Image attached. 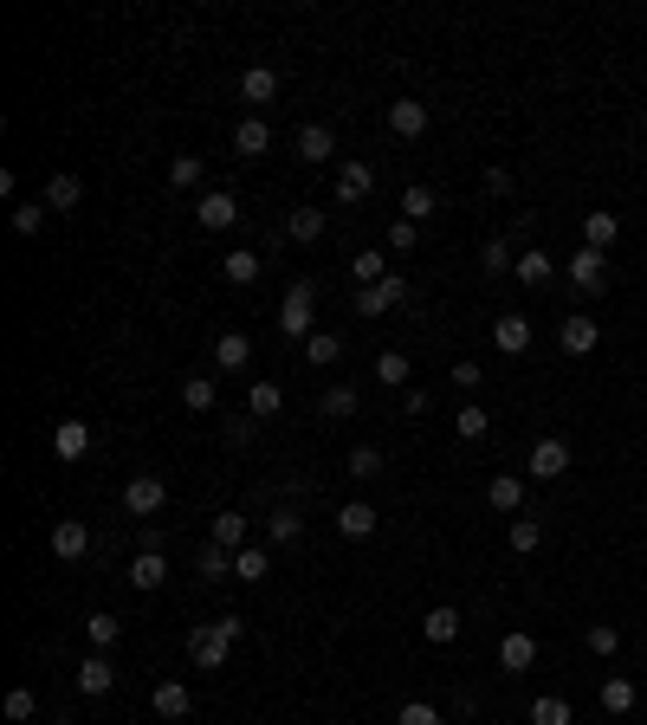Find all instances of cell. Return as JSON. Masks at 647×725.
<instances>
[{
	"label": "cell",
	"mask_w": 647,
	"mask_h": 725,
	"mask_svg": "<svg viewBox=\"0 0 647 725\" xmlns=\"http://www.w3.org/2000/svg\"><path fill=\"white\" fill-rule=\"evenodd\" d=\"M512 272H518V285H531V292H544V285L557 279V259H550L544 246H525V253H518V266H512Z\"/></svg>",
	"instance_id": "9a60e30c"
},
{
	"label": "cell",
	"mask_w": 647,
	"mask_h": 725,
	"mask_svg": "<svg viewBox=\"0 0 647 725\" xmlns=\"http://www.w3.org/2000/svg\"><path fill=\"white\" fill-rule=\"evenodd\" d=\"M85 635H91V654H104V648H117L123 622H117V615H91V622H85Z\"/></svg>",
	"instance_id": "7bdbcfd3"
},
{
	"label": "cell",
	"mask_w": 647,
	"mask_h": 725,
	"mask_svg": "<svg viewBox=\"0 0 647 725\" xmlns=\"http://www.w3.org/2000/svg\"><path fill=\"white\" fill-rule=\"evenodd\" d=\"M486 499H492V512L518 518V512H525V480H518V473H499V480L486 486Z\"/></svg>",
	"instance_id": "ffe728a7"
},
{
	"label": "cell",
	"mask_w": 647,
	"mask_h": 725,
	"mask_svg": "<svg viewBox=\"0 0 647 725\" xmlns=\"http://www.w3.org/2000/svg\"><path fill=\"white\" fill-rule=\"evenodd\" d=\"M622 240V221H615L609 208H596V214H583V246H596V253H609V246Z\"/></svg>",
	"instance_id": "7402d4cb"
},
{
	"label": "cell",
	"mask_w": 647,
	"mask_h": 725,
	"mask_svg": "<svg viewBox=\"0 0 647 725\" xmlns=\"http://www.w3.org/2000/svg\"><path fill=\"white\" fill-rule=\"evenodd\" d=\"M499 667H505V674H531V667H538V641H531L525 628L499 635Z\"/></svg>",
	"instance_id": "7c38bea8"
},
{
	"label": "cell",
	"mask_w": 647,
	"mask_h": 725,
	"mask_svg": "<svg viewBox=\"0 0 647 725\" xmlns=\"http://www.w3.org/2000/svg\"><path fill=\"white\" fill-rule=\"evenodd\" d=\"M266 149H272V130L259 117H240V130H233V156L253 162V156H266Z\"/></svg>",
	"instance_id": "603a6c76"
},
{
	"label": "cell",
	"mask_w": 647,
	"mask_h": 725,
	"mask_svg": "<svg viewBox=\"0 0 647 725\" xmlns=\"http://www.w3.org/2000/svg\"><path fill=\"white\" fill-rule=\"evenodd\" d=\"M162 505H169V486H162L156 473H136V480L123 486V512L130 518H156Z\"/></svg>",
	"instance_id": "5b68a950"
},
{
	"label": "cell",
	"mask_w": 647,
	"mask_h": 725,
	"mask_svg": "<svg viewBox=\"0 0 647 725\" xmlns=\"http://www.w3.org/2000/svg\"><path fill=\"white\" fill-rule=\"evenodd\" d=\"M233 577H240V583H266V577H272V551H266V544H246V551H233Z\"/></svg>",
	"instance_id": "cb8c5ba5"
},
{
	"label": "cell",
	"mask_w": 647,
	"mask_h": 725,
	"mask_svg": "<svg viewBox=\"0 0 647 725\" xmlns=\"http://www.w3.org/2000/svg\"><path fill=\"white\" fill-rule=\"evenodd\" d=\"M214 544L220 551H246V518L240 512H214Z\"/></svg>",
	"instance_id": "d590c367"
},
{
	"label": "cell",
	"mask_w": 647,
	"mask_h": 725,
	"mask_svg": "<svg viewBox=\"0 0 647 725\" xmlns=\"http://www.w3.org/2000/svg\"><path fill=\"white\" fill-rule=\"evenodd\" d=\"M531 480H563V473H570V441H557V434H544L538 447H531Z\"/></svg>",
	"instance_id": "8992f818"
},
{
	"label": "cell",
	"mask_w": 647,
	"mask_h": 725,
	"mask_svg": "<svg viewBox=\"0 0 647 725\" xmlns=\"http://www.w3.org/2000/svg\"><path fill=\"white\" fill-rule=\"evenodd\" d=\"M279 408H285V389H279V382H253V389H246V415H253V421H272Z\"/></svg>",
	"instance_id": "4316f807"
},
{
	"label": "cell",
	"mask_w": 647,
	"mask_h": 725,
	"mask_svg": "<svg viewBox=\"0 0 647 725\" xmlns=\"http://www.w3.org/2000/svg\"><path fill=\"white\" fill-rule=\"evenodd\" d=\"M78 201H85V182H78V175H52L46 182V208H78Z\"/></svg>",
	"instance_id": "d6a6232c"
},
{
	"label": "cell",
	"mask_w": 647,
	"mask_h": 725,
	"mask_svg": "<svg viewBox=\"0 0 647 725\" xmlns=\"http://www.w3.org/2000/svg\"><path fill=\"white\" fill-rule=\"evenodd\" d=\"M395 305H408V279L402 272H389L382 285H356V311H363V318H389Z\"/></svg>",
	"instance_id": "277c9868"
},
{
	"label": "cell",
	"mask_w": 647,
	"mask_h": 725,
	"mask_svg": "<svg viewBox=\"0 0 647 725\" xmlns=\"http://www.w3.org/2000/svg\"><path fill=\"white\" fill-rule=\"evenodd\" d=\"M369 188H376V169L350 156V162H343V169H337V201H363Z\"/></svg>",
	"instance_id": "44dd1931"
},
{
	"label": "cell",
	"mask_w": 647,
	"mask_h": 725,
	"mask_svg": "<svg viewBox=\"0 0 647 725\" xmlns=\"http://www.w3.org/2000/svg\"><path fill=\"white\" fill-rule=\"evenodd\" d=\"M33 713H39V700H33L26 687H13V693H7V719H13V725H26Z\"/></svg>",
	"instance_id": "f5cc1de1"
},
{
	"label": "cell",
	"mask_w": 647,
	"mask_h": 725,
	"mask_svg": "<svg viewBox=\"0 0 647 725\" xmlns=\"http://www.w3.org/2000/svg\"><path fill=\"white\" fill-rule=\"evenodd\" d=\"M421 635H428L434 648H447V641L460 635V609H447V603H440V609H428V615H421Z\"/></svg>",
	"instance_id": "83f0119b"
},
{
	"label": "cell",
	"mask_w": 647,
	"mask_h": 725,
	"mask_svg": "<svg viewBox=\"0 0 647 725\" xmlns=\"http://www.w3.org/2000/svg\"><path fill=\"white\" fill-rule=\"evenodd\" d=\"M337 531H343V538H369V531H376V505L350 499V505L337 512Z\"/></svg>",
	"instance_id": "f546056e"
},
{
	"label": "cell",
	"mask_w": 647,
	"mask_h": 725,
	"mask_svg": "<svg viewBox=\"0 0 647 725\" xmlns=\"http://www.w3.org/2000/svg\"><path fill=\"white\" fill-rule=\"evenodd\" d=\"M531 725H576V713H570V700L544 693V700H531Z\"/></svg>",
	"instance_id": "f35d334b"
},
{
	"label": "cell",
	"mask_w": 647,
	"mask_h": 725,
	"mask_svg": "<svg viewBox=\"0 0 647 725\" xmlns=\"http://www.w3.org/2000/svg\"><path fill=\"white\" fill-rule=\"evenodd\" d=\"M337 357H343V337H337V331H311V337H305V363L324 369V363H337Z\"/></svg>",
	"instance_id": "8d00e7d4"
},
{
	"label": "cell",
	"mask_w": 647,
	"mask_h": 725,
	"mask_svg": "<svg viewBox=\"0 0 647 725\" xmlns=\"http://www.w3.org/2000/svg\"><path fill=\"white\" fill-rule=\"evenodd\" d=\"M39 227H46V201H26V208H13V234H20V240H33Z\"/></svg>",
	"instance_id": "7dc6e473"
},
{
	"label": "cell",
	"mask_w": 647,
	"mask_h": 725,
	"mask_svg": "<svg viewBox=\"0 0 647 725\" xmlns=\"http://www.w3.org/2000/svg\"><path fill=\"white\" fill-rule=\"evenodd\" d=\"M557 344L570 350V357H589V350L602 344V324L589 318V311H570V318H563V331H557Z\"/></svg>",
	"instance_id": "9c48e42d"
},
{
	"label": "cell",
	"mask_w": 647,
	"mask_h": 725,
	"mask_svg": "<svg viewBox=\"0 0 647 725\" xmlns=\"http://www.w3.org/2000/svg\"><path fill=\"white\" fill-rule=\"evenodd\" d=\"M408 369H415V363H408L402 350H382V357H376V382H382V389H402Z\"/></svg>",
	"instance_id": "60d3db41"
},
{
	"label": "cell",
	"mask_w": 647,
	"mask_h": 725,
	"mask_svg": "<svg viewBox=\"0 0 647 725\" xmlns=\"http://www.w3.org/2000/svg\"><path fill=\"white\" fill-rule=\"evenodd\" d=\"M149 706H156V719H188V713H195V693H188L182 680H162Z\"/></svg>",
	"instance_id": "d6986e66"
},
{
	"label": "cell",
	"mask_w": 647,
	"mask_h": 725,
	"mask_svg": "<svg viewBox=\"0 0 647 725\" xmlns=\"http://www.w3.org/2000/svg\"><path fill=\"white\" fill-rule=\"evenodd\" d=\"M641 648H647V635H641Z\"/></svg>",
	"instance_id": "680465c9"
},
{
	"label": "cell",
	"mask_w": 647,
	"mask_h": 725,
	"mask_svg": "<svg viewBox=\"0 0 647 725\" xmlns=\"http://www.w3.org/2000/svg\"><path fill=\"white\" fill-rule=\"evenodd\" d=\"M635 700H641V693H635V680H622V674H609V680H602V713H609V719L635 713Z\"/></svg>",
	"instance_id": "484cf974"
},
{
	"label": "cell",
	"mask_w": 647,
	"mask_h": 725,
	"mask_svg": "<svg viewBox=\"0 0 647 725\" xmlns=\"http://www.w3.org/2000/svg\"><path fill=\"white\" fill-rule=\"evenodd\" d=\"M479 266H486V272H505V266H518L512 240H486V253H479Z\"/></svg>",
	"instance_id": "681fc988"
},
{
	"label": "cell",
	"mask_w": 647,
	"mask_h": 725,
	"mask_svg": "<svg viewBox=\"0 0 647 725\" xmlns=\"http://www.w3.org/2000/svg\"><path fill=\"white\" fill-rule=\"evenodd\" d=\"M220 272H227V285H253L259 279V253H246V246H240V253L220 259Z\"/></svg>",
	"instance_id": "b9f144b4"
},
{
	"label": "cell",
	"mask_w": 647,
	"mask_h": 725,
	"mask_svg": "<svg viewBox=\"0 0 647 725\" xmlns=\"http://www.w3.org/2000/svg\"><path fill=\"white\" fill-rule=\"evenodd\" d=\"M52 557H59V564L91 557V525H85V518H65V525H52Z\"/></svg>",
	"instance_id": "ba28073f"
},
{
	"label": "cell",
	"mask_w": 647,
	"mask_h": 725,
	"mask_svg": "<svg viewBox=\"0 0 647 725\" xmlns=\"http://www.w3.org/2000/svg\"><path fill=\"white\" fill-rule=\"evenodd\" d=\"M285 234H292L298 246L324 240V208H292V221H285Z\"/></svg>",
	"instance_id": "1f68e13d"
},
{
	"label": "cell",
	"mask_w": 647,
	"mask_h": 725,
	"mask_svg": "<svg viewBox=\"0 0 647 725\" xmlns=\"http://www.w3.org/2000/svg\"><path fill=\"white\" fill-rule=\"evenodd\" d=\"M169 583V564H162V551H136L130 557V590L143 596V590H162Z\"/></svg>",
	"instance_id": "e0dca14e"
},
{
	"label": "cell",
	"mask_w": 647,
	"mask_h": 725,
	"mask_svg": "<svg viewBox=\"0 0 647 725\" xmlns=\"http://www.w3.org/2000/svg\"><path fill=\"white\" fill-rule=\"evenodd\" d=\"M72 680H78V693H85V700H98V693L117 687V667H110V654H85Z\"/></svg>",
	"instance_id": "4fadbf2b"
},
{
	"label": "cell",
	"mask_w": 647,
	"mask_h": 725,
	"mask_svg": "<svg viewBox=\"0 0 647 725\" xmlns=\"http://www.w3.org/2000/svg\"><path fill=\"white\" fill-rule=\"evenodd\" d=\"M350 279L356 285H382V279H389V253H356L350 259Z\"/></svg>",
	"instance_id": "ab89813d"
},
{
	"label": "cell",
	"mask_w": 647,
	"mask_h": 725,
	"mask_svg": "<svg viewBox=\"0 0 647 725\" xmlns=\"http://www.w3.org/2000/svg\"><path fill=\"white\" fill-rule=\"evenodd\" d=\"M505 544H512L518 557H531V551H538V544H544V525H538V518H525V512H518L512 525H505Z\"/></svg>",
	"instance_id": "4dcf8cb0"
},
{
	"label": "cell",
	"mask_w": 647,
	"mask_h": 725,
	"mask_svg": "<svg viewBox=\"0 0 647 725\" xmlns=\"http://www.w3.org/2000/svg\"><path fill=\"white\" fill-rule=\"evenodd\" d=\"M298 156H305V162H330V156H337L330 123H305V130H298Z\"/></svg>",
	"instance_id": "d4e9b609"
},
{
	"label": "cell",
	"mask_w": 647,
	"mask_h": 725,
	"mask_svg": "<svg viewBox=\"0 0 647 725\" xmlns=\"http://www.w3.org/2000/svg\"><path fill=\"white\" fill-rule=\"evenodd\" d=\"M486 188L492 195H512V169H486Z\"/></svg>",
	"instance_id": "9f6ffc18"
},
{
	"label": "cell",
	"mask_w": 647,
	"mask_h": 725,
	"mask_svg": "<svg viewBox=\"0 0 647 725\" xmlns=\"http://www.w3.org/2000/svg\"><path fill=\"white\" fill-rule=\"evenodd\" d=\"M563 272H570V285L583 298H602V292H609V253H596V246H576V253L563 259Z\"/></svg>",
	"instance_id": "7a4b0ae2"
},
{
	"label": "cell",
	"mask_w": 647,
	"mask_h": 725,
	"mask_svg": "<svg viewBox=\"0 0 647 725\" xmlns=\"http://www.w3.org/2000/svg\"><path fill=\"white\" fill-rule=\"evenodd\" d=\"M318 408H324L330 421H350V415H356V389H324V402H318Z\"/></svg>",
	"instance_id": "c3c4849f"
},
{
	"label": "cell",
	"mask_w": 647,
	"mask_h": 725,
	"mask_svg": "<svg viewBox=\"0 0 647 725\" xmlns=\"http://www.w3.org/2000/svg\"><path fill=\"white\" fill-rule=\"evenodd\" d=\"M52 454H59V460H85L91 454V421H59V434H52Z\"/></svg>",
	"instance_id": "2e32d148"
},
{
	"label": "cell",
	"mask_w": 647,
	"mask_h": 725,
	"mask_svg": "<svg viewBox=\"0 0 647 725\" xmlns=\"http://www.w3.org/2000/svg\"><path fill=\"white\" fill-rule=\"evenodd\" d=\"M402 415H428V389H408L402 395Z\"/></svg>",
	"instance_id": "11a10c76"
},
{
	"label": "cell",
	"mask_w": 647,
	"mask_h": 725,
	"mask_svg": "<svg viewBox=\"0 0 647 725\" xmlns=\"http://www.w3.org/2000/svg\"><path fill=\"white\" fill-rule=\"evenodd\" d=\"M182 402H188V415H208V408L220 402L214 376H188V382H182Z\"/></svg>",
	"instance_id": "e575fe53"
},
{
	"label": "cell",
	"mask_w": 647,
	"mask_h": 725,
	"mask_svg": "<svg viewBox=\"0 0 647 725\" xmlns=\"http://www.w3.org/2000/svg\"><path fill=\"white\" fill-rule=\"evenodd\" d=\"M389 246H395V253H415V246H421V227L395 214V221H389Z\"/></svg>",
	"instance_id": "f907efd6"
},
{
	"label": "cell",
	"mask_w": 647,
	"mask_h": 725,
	"mask_svg": "<svg viewBox=\"0 0 647 725\" xmlns=\"http://www.w3.org/2000/svg\"><path fill=\"white\" fill-rule=\"evenodd\" d=\"M246 363H253V337H246V331H220V337H214V369L240 376Z\"/></svg>",
	"instance_id": "5bb4252c"
},
{
	"label": "cell",
	"mask_w": 647,
	"mask_h": 725,
	"mask_svg": "<svg viewBox=\"0 0 647 725\" xmlns=\"http://www.w3.org/2000/svg\"><path fill=\"white\" fill-rule=\"evenodd\" d=\"M589 654H602V661H615V654H622V628L615 622H589Z\"/></svg>",
	"instance_id": "74e56055"
},
{
	"label": "cell",
	"mask_w": 647,
	"mask_h": 725,
	"mask_svg": "<svg viewBox=\"0 0 647 725\" xmlns=\"http://www.w3.org/2000/svg\"><path fill=\"white\" fill-rule=\"evenodd\" d=\"M233 654V641L220 635V622H195V635H188V661L201 667V674H220Z\"/></svg>",
	"instance_id": "3957f363"
},
{
	"label": "cell",
	"mask_w": 647,
	"mask_h": 725,
	"mask_svg": "<svg viewBox=\"0 0 647 725\" xmlns=\"http://www.w3.org/2000/svg\"><path fill=\"white\" fill-rule=\"evenodd\" d=\"M195 570H201V583H220V577H233V551H220V544H208Z\"/></svg>",
	"instance_id": "bcb514c9"
},
{
	"label": "cell",
	"mask_w": 647,
	"mask_h": 725,
	"mask_svg": "<svg viewBox=\"0 0 647 725\" xmlns=\"http://www.w3.org/2000/svg\"><path fill=\"white\" fill-rule=\"evenodd\" d=\"M266 538H272V544H298V538H305V518H298L292 505H279V512L266 518Z\"/></svg>",
	"instance_id": "836d02e7"
},
{
	"label": "cell",
	"mask_w": 647,
	"mask_h": 725,
	"mask_svg": "<svg viewBox=\"0 0 647 725\" xmlns=\"http://www.w3.org/2000/svg\"><path fill=\"white\" fill-rule=\"evenodd\" d=\"M201 175H208V162H201V156H175L169 162V188H201Z\"/></svg>",
	"instance_id": "f6af8a7d"
},
{
	"label": "cell",
	"mask_w": 647,
	"mask_h": 725,
	"mask_svg": "<svg viewBox=\"0 0 647 725\" xmlns=\"http://www.w3.org/2000/svg\"><path fill=\"white\" fill-rule=\"evenodd\" d=\"M376 473H382V454L376 447H356L350 454V480H376Z\"/></svg>",
	"instance_id": "816d5d0a"
},
{
	"label": "cell",
	"mask_w": 647,
	"mask_h": 725,
	"mask_svg": "<svg viewBox=\"0 0 647 725\" xmlns=\"http://www.w3.org/2000/svg\"><path fill=\"white\" fill-rule=\"evenodd\" d=\"M492 344H499L505 357H525V350H531V318H525V311H505V318H492Z\"/></svg>",
	"instance_id": "8fae6325"
},
{
	"label": "cell",
	"mask_w": 647,
	"mask_h": 725,
	"mask_svg": "<svg viewBox=\"0 0 647 725\" xmlns=\"http://www.w3.org/2000/svg\"><path fill=\"white\" fill-rule=\"evenodd\" d=\"M279 331L292 337V344H298V337H311V331H318V292H311L305 279H298L292 292L279 298Z\"/></svg>",
	"instance_id": "6da1fadb"
},
{
	"label": "cell",
	"mask_w": 647,
	"mask_h": 725,
	"mask_svg": "<svg viewBox=\"0 0 647 725\" xmlns=\"http://www.w3.org/2000/svg\"><path fill=\"white\" fill-rule=\"evenodd\" d=\"M195 221H201V227H208V234H227V227H233V221H240V201H233V195H227V188H208V195H201V201H195Z\"/></svg>",
	"instance_id": "52a82bcc"
},
{
	"label": "cell",
	"mask_w": 647,
	"mask_h": 725,
	"mask_svg": "<svg viewBox=\"0 0 647 725\" xmlns=\"http://www.w3.org/2000/svg\"><path fill=\"white\" fill-rule=\"evenodd\" d=\"M428 123H434V117H428V104H421V98H395V104H389V130L402 136V143L428 136Z\"/></svg>",
	"instance_id": "30bf717a"
},
{
	"label": "cell",
	"mask_w": 647,
	"mask_h": 725,
	"mask_svg": "<svg viewBox=\"0 0 647 725\" xmlns=\"http://www.w3.org/2000/svg\"><path fill=\"white\" fill-rule=\"evenodd\" d=\"M240 98L246 104H272L279 98V72H272V65H246L240 72Z\"/></svg>",
	"instance_id": "ac0fdd59"
},
{
	"label": "cell",
	"mask_w": 647,
	"mask_h": 725,
	"mask_svg": "<svg viewBox=\"0 0 647 725\" xmlns=\"http://www.w3.org/2000/svg\"><path fill=\"white\" fill-rule=\"evenodd\" d=\"M486 428H492V415L479 402H460V408H453V434H460V441H486Z\"/></svg>",
	"instance_id": "f1b7e54d"
},
{
	"label": "cell",
	"mask_w": 647,
	"mask_h": 725,
	"mask_svg": "<svg viewBox=\"0 0 647 725\" xmlns=\"http://www.w3.org/2000/svg\"><path fill=\"white\" fill-rule=\"evenodd\" d=\"M428 214H434V188H421V182H415V188H402V221H415V227H421Z\"/></svg>",
	"instance_id": "ee69618b"
},
{
	"label": "cell",
	"mask_w": 647,
	"mask_h": 725,
	"mask_svg": "<svg viewBox=\"0 0 647 725\" xmlns=\"http://www.w3.org/2000/svg\"><path fill=\"white\" fill-rule=\"evenodd\" d=\"M453 382H460V389H479V363H453Z\"/></svg>",
	"instance_id": "6f0895ef"
},
{
	"label": "cell",
	"mask_w": 647,
	"mask_h": 725,
	"mask_svg": "<svg viewBox=\"0 0 647 725\" xmlns=\"http://www.w3.org/2000/svg\"><path fill=\"white\" fill-rule=\"evenodd\" d=\"M395 725H440V713H434L428 700H408L402 713H395Z\"/></svg>",
	"instance_id": "db71d44e"
}]
</instances>
